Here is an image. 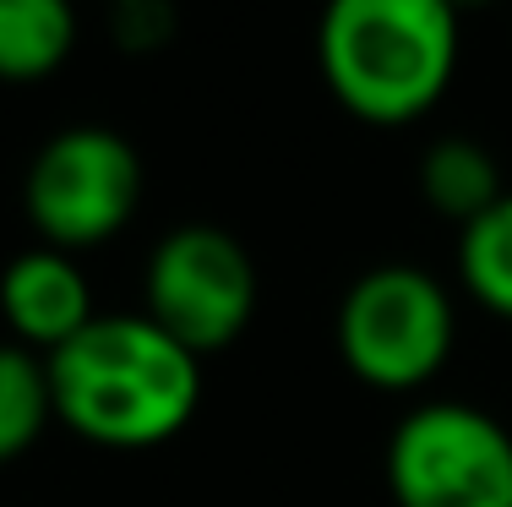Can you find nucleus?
Here are the masks:
<instances>
[{
	"mask_svg": "<svg viewBox=\"0 0 512 507\" xmlns=\"http://www.w3.org/2000/svg\"><path fill=\"white\" fill-rule=\"evenodd\" d=\"M55 420L109 453H148L175 442L202 404V360L153 317H93L44 355Z\"/></svg>",
	"mask_w": 512,
	"mask_h": 507,
	"instance_id": "nucleus-1",
	"label": "nucleus"
},
{
	"mask_svg": "<svg viewBox=\"0 0 512 507\" xmlns=\"http://www.w3.org/2000/svg\"><path fill=\"white\" fill-rule=\"evenodd\" d=\"M316 66L355 120L409 126L442 104L458 71V11L447 0H333Z\"/></svg>",
	"mask_w": 512,
	"mask_h": 507,
	"instance_id": "nucleus-2",
	"label": "nucleus"
},
{
	"mask_svg": "<svg viewBox=\"0 0 512 507\" xmlns=\"http://www.w3.org/2000/svg\"><path fill=\"white\" fill-rule=\"evenodd\" d=\"M338 355L365 388L409 393L447 366L458 317L447 289L414 262L365 268L338 300Z\"/></svg>",
	"mask_w": 512,
	"mask_h": 507,
	"instance_id": "nucleus-3",
	"label": "nucleus"
},
{
	"mask_svg": "<svg viewBox=\"0 0 512 507\" xmlns=\"http://www.w3.org/2000/svg\"><path fill=\"white\" fill-rule=\"evenodd\" d=\"M142 202V159L115 126H66L33 153L22 213L39 246L88 251L115 240Z\"/></svg>",
	"mask_w": 512,
	"mask_h": 507,
	"instance_id": "nucleus-4",
	"label": "nucleus"
},
{
	"mask_svg": "<svg viewBox=\"0 0 512 507\" xmlns=\"http://www.w3.org/2000/svg\"><path fill=\"white\" fill-rule=\"evenodd\" d=\"M398 507H512V431L458 398L414 404L387 437Z\"/></svg>",
	"mask_w": 512,
	"mask_h": 507,
	"instance_id": "nucleus-5",
	"label": "nucleus"
},
{
	"mask_svg": "<svg viewBox=\"0 0 512 507\" xmlns=\"http://www.w3.org/2000/svg\"><path fill=\"white\" fill-rule=\"evenodd\" d=\"M256 262L229 229L180 224L153 246L142 273V317L197 360L229 349L256 317Z\"/></svg>",
	"mask_w": 512,
	"mask_h": 507,
	"instance_id": "nucleus-6",
	"label": "nucleus"
},
{
	"mask_svg": "<svg viewBox=\"0 0 512 507\" xmlns=\"http://www.w3.org/2000/svg\"><path fill=\"white\" fill-rule=\"evenodd\" d=\"M0 317L11 328V344L50 355L66 338H77L99 311H93V284L77 268L71 251L28 246L0 268Z\"/></svg>",
	"mask_w": 512,
	"mask_h": 507,
	"instance_id": "nucleus-7",
	"label": "nucleus"
},
{
	"mask_svg": "<svg viewBox=\"0 0 512 507\" xmlns=\"http://www.w3.org/2000/svg\"><path fill=\"white\" fill-rule=\"evenodd\" d=\"M420 197L458 229L474 224L491 202H502V169L469 137H442L420 153Z\"/></svg>",
	"mask_w": 512,
	"mask_h": 507,
	"instance_id": "nucleus-8",
	"label": "nucleus"
},
{
	"mask_svg": "<svg viewBox=\"0 0 512 507\" xmlns=\"http://www.w3.org/2000/svg\"><path fill=\"white\" fill-rule=\"evenodd\" d=\"M77 50V17L60 0H0V77L39 82Z\"/></svg>",
	"mask_w": 512,
	"mask_h": 507,
	"instance_id": "nucleus-9",
	"label": "nucleus"
},
{
	"mask_svg": "<svg viewBox=\"0 0 512 507\" xmlns=\"http://www.w3.org/2000/svg\"><path fill=\"white\" fill-rule=\"evenodd\" d=\"M458 279L491 317L512 322V191L458 229Z\"/></svg>",
	"mask_w": 512,
	"mask_h": 507,
	"instance_id": "nucleus-10",
	"label": "nucleus"
},
{
	"mask_svg": "<svg viewBox=\"0 0 512 507\" xmlns=\"http://www.w3.org/2000/svg\"><path fill=\"white\" fill-rule=\"evenodd\" d=\"M50 420H55V398H50L44 355L6 338L0 344V464L28 453L50 431Z\"/></svg>",
	"mask_w": 512,
	"mask_h": 507,
	"instance_id": "nucleus-11",
	"label": "nucleus"
},
{
	"mask_svg": "<svg viewBox=\"0 0 512 507\" xmlns=\"http://www.w3.org/2000/svg\"><path fill=\"white\" fill-rule=\"evenodd\" d=\"M169 33H175V17L153 0H131V6L115 11L120 50H158V44H169Z\"/></svg>",
	"mask_w": 512,
	"mask_h": 507,
	"instance_id": "nucleus-12",
	"label": "nucleus"
}]
</instances>
